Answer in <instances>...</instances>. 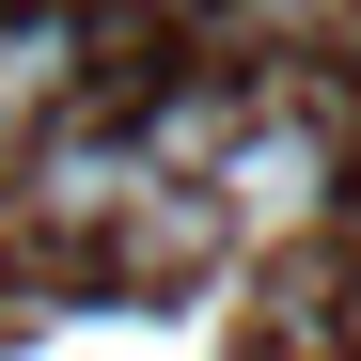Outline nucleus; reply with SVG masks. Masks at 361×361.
<instances>
[{
	"label": "nucleus",
	"mask_w": 361,
	"mask_h": 361,
	"mask_svg": "<svg viewBox=\"0 0 361 361\" xmlns=\"http://www.w3.org/2000/svg\"><path fill=\"white\" fill-rule=\"evenodd\" d=\"M142 189H157L142 142H110V126H63V142L32 157V220H126Z\"/></svg>",
	"instance_id": "1"
},
{
	"label": "nucleus",
	"mask_w": 361,
	"mask_h": 361,
	"mask_svg": "<svg viewBox=\"0 0 361 361\" xmlns=\"http://www.w3.org/2000/svg\"><path fill=\"white\" fill-rule=\"evenodd\" d=\"M63 94H79V16H47V0L0 16V142H32Z\"/></svg>",
	"instance_id": "2"
},
{
	"label": "nucleus",
	"mask_w": 361,
	"mask_h": 361,
	"mask_svg": "<svg viewBox=\"0 0 361 361\" xmlns=\"http://www.w3.org/2000/svg\"><path fill=\"white\" fill-rule=\"evenodd\" d=\"M220 189L235 204H314V126H252V142L220 157Z\"/></svg>",
	"instance_id": "3"
}]
</instances>
